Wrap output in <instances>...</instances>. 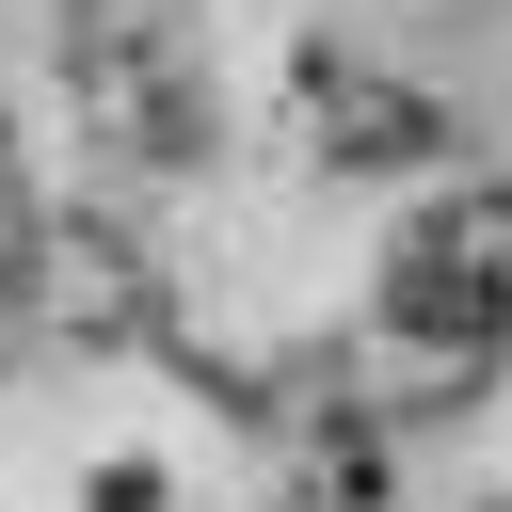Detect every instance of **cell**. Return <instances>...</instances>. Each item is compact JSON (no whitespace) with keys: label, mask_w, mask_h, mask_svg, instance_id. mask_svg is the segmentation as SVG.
<instances>
[{"label":"cell","mask_w":512,"mask_h":512,"mask_svg":"<svg viewBox=\"0 0 512 512\" xmlns=\"http://www.w3.org/2000/svg\"><path fill=\"white\" fill-rule=\"evenodd\" d=\"M304 112H320V160H368V176H384V160H432V144H448V112H432V96H400V80L336 64V48L304 64Z\"/></svg>","instance_id":"277c9868"},{"label":"cell","mask_w":512,"mask_h":512,"mask_svg":"<svg viewBox=\"0 0 512 512\" xmlns=\"http://www.w3.org/2000/svg\"><path fill=\"white\" fill-rule=\"evenodd\" d=\"M384 336H416L448 368L512 352V192H432L384 240Z\"/></svg>","instance_id":"7a4b0ae2"},{"label":"cell","mask_w":512,"mask_h":512,"mask_svg":"<svg viewBox=\"0 0 512 512\" xmlns=\"http://www.w3.org/2000/svg\"><path fill=\"white\" fill-rule=\"evenodd\" d=\"M32 288H48V336H96V352L160 320V272H144V240H112V224H48ZM16 320H32V304H16Z\"/></svg>","instance_id":"3957f363"},{"label":"cell","mask_w":512,"mask_h":512,"mask_svg":"<svg viewBox=\"0 0 512 512\" xmlns=\"http://www.w3.org/2000/svg\"><path fill=\"white\" fill-rule=\"evenodd\" d=\"M32 256H48V224H32V192H16V144H0V320L32 304Z\"/></svg>","instance_id":"5b68a950"},{"label":"cell","mask_w":512,"mask_h":512,"mask_svg":"<svg viewBox=\"0 0 512 512\" xmlns=\"http://www.w3.org/2000/svg\"><path fill=\"white\" fill-rule=\"evenodd\" d=\"M64 96L112 160H208V64L176 0H64Z\"/></svg>","instance_id":"6da1fadb"}]
</instances>
